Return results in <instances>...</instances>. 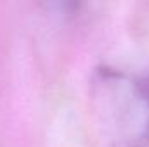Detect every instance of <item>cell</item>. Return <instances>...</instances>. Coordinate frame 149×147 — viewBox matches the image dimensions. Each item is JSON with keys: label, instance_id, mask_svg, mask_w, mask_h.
Instances as JSON below:
<instances>
[{"label": "cell", "instance_id": "6da1fadb", "mask_svg": "<svg viewBox=\"0 0 149 147\" xmlns=\"http://www.w3.org/2000/svg\"><path fill=\"white\" fill-rule=\"evenodd\" d=\"M95 111L113 147H142L149 142V95L142 78L102 68L94 81Z\"/></svg>", "mask_w": 149, "mask_h": 147}]
</instances>
